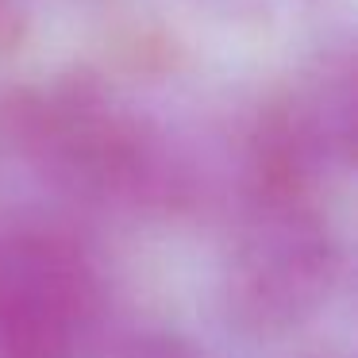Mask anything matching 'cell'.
I'll list each match as a JSON object with an SVG mask.
<instances>
[{
	"label": "cell",
	"mask_w": 358,
	"mask_h": 358,
	"mask_svg": "<svg viewBox=\"0 0 358 358\" xmlns=\"http://www.w3.org/2000/svg\"><path fill=\"white\" fill-rule=\"evenodd\" d=\"M8 131L58 189L104 208H170L185 196V166L166 131L96 78H58L20 93Z\"/></svg>",
	"instance_id": "1"
},
{
	"label": "cell",
	"mask_w": 358,
	"mask_h": 358,
	"mask_svg": "<svg viewBox=\"0 0 358 358\" xmlns=\"http://www.w3.org/2000/svg\"><path fill=\"white\" fill-rule=\"evenodd\" d=\"M343 278V239L320 201L247 196L224 258V308L250 335L308 324Z\"/></svg>",
	"instance_id": "2"
},
{
	"label": "cell",
	"mask_w": 358,
	"mask_h": 358,
	"mask_svg": "<svg viewBox=\"0 0 358 358\" xmlns=\"http://www.w3.org/2000/svg\"><path fill=\"white\" fill-rule=\"evenodd\" d=\"M320 358H339V355H320Z\"/></svg>",
	"instance_id": "6"
},
{
	"label": "cell",
	"mask_w": 358,
	"mask_h": 358,
	"mask_svg": "<svg viewBox=\"0 0 358 358\" xmlns=\"http://www.w3.org/2000/svg\"><path fill=\"white\" fill-rule=\"evenodd\" d=\"M108 358H212L204 347H196L185 335H170V331H143V335H127L124 343L112 347Z\"/></svg>",
	"instance_id": "5"
},
{
	"label": "cell",
	"mask_w": 358,
	"mask_h": 358,
	"mask_svg": "<svg viewBox=\"0 0 358 358\" xmlns=\"http://www.w3.org/2000/svg\"><path fill=\"white\" fill-rule=\"evenodd\" d=\"M355 162V66L324 58L262 108L247 155V196L324 201Z\"/></svg>",
	"instance_id": "4"
},
{
	"label": "cell",
	"mask_w": 358,
	"mask_h": 358,
	"mask_svg": "<svg viewBox=\"0 0 358 358\" xmlns=\"http://www.w3.org/2000/svg\"><path fill=\"white\" fill-rule=\"evenodd\" d=\"M101 312V270L70 231L0 224V358H78Z\"/></svg>",
	"instance_id": "3"
}]
</instances>
